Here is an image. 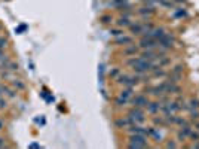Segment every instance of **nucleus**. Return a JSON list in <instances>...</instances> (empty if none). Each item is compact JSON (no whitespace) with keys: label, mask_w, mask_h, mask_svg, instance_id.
I'll use <instances>...</instances> for the list:
<instances>
[{"label":"nucleus","mask_w":199,"mask_h":149,"mask_svg":"<svg viewBox=\"0 0 199 149\" xmlns=\"http://www.w3.org/2000/svg\"><path fill=\"white\" fill-rule=\"evenodd\" d=\"M128 66L132 67L134 72L137 73H146V72H152V70L158 69V64L154 61H150V60H144V58L138 57V58H131L128 60Z\"/></svg>","instance_id":"obj_1"},{"label":"nucleus","mask_w":199,"mask_h":149,"mask_svg":"<svg viewBox=\"0 0 199 149\" xmlns=\"http://www.w3.org/2000/svg\"><path fill=\"white\" fill-rule=\"evenodd\" d=\"M147 136H141V134H131L129 137V148H147Z\"/></svg>","instance_id":"obj_2"},{"label":"nucleus","mask_w":199,"mask_h":149,"mask_svg":"<svg viewBox=\"0 0 199 149\" xmlns=\"http://www.w3.org/2000/svg\"><path fill=\"white\" fill-rule=\"evenodd\" d=\"M128 118L131 121V124H140L144 121V112L141 110V108H135L134 106V109H131L128 112Z\"/></svg>","instance_id":"obj_3"},{"label":"nucleus","mask_w":199,"mask_h":149,"mask_svg":"<svg viewBox=\"0 0 199 149\" xmlns=\"http://www.w3.org/2000/svg\"><path fill=\"white\" fill-rule=\"evenodd\" d=\"M118 82L122 84L123 86L126 88H132V86H135L138 82H140V78L138 76H128V74H122L118 78Z\"/></svg>","instance_id":"obj_4"},{"label":"nucleus","mask_w":199,"mask_h":149,"mask_svg":"<svg viewBox=\"0 0 199 149\" xmlns=\"http://www.w3.org/2000/svg\"><path fill=\"white\" fill-rule=\"evenodd\" d=\"M140 46H141V48H144V49H152V48L159 46V43H158V39L150 37V36H144V37L140 40Z\"/></svg>","instance_id":"obj_5"},{"label":"nucleus","mask_w":199,"mask_h":149,"mask_svg":"<svg viewBox=\"0 0 199 149\" xmlns=\"http://www.w3.org/2000/svg\"><path fill=\"white\" fill-rule=\"evenodd\" d=\"M158 43H159V48H164V49H170L172 48V43H174V37L171 35H164L162 37L158 39Z\"/></svg>","instance_id":"obj_6"},{"label":"nucleus","mask_w":199,"mask_h":149,"mask_svg":"<svg viewBox=\"0 0 199 149\" xmlns=\"http://www.w3.org/2000/svg\"><path fill=\"white\" fill-rule=\"evenodd\" d=\"M149 103H150V102H149V98L146 97V96L138 94L135 97H132V104H134L135 108H147Z\"/></svg>","instance_id":"obj_7"},{"label":"nucleus","mask_w":199,"mask_h":149,"mask_svg":"<svg viewBox=\"0 0 199 149\" xmlns=\"http://www.w3.org/2000/svg\"><path fill=\"white\" fill-rule=\"evenodd\" d=\"M128 133L129 134H141V136H149V128H144V127H140L134 124L132 127L128 128Z\"/></svg>","instance_id":"obj_8"},{"label":"nucleus","mask_w":199,"mask_h":149,"mask_svg":"<svg viewBox=\"0 0 199 149\" xmlns=\"http://www.w3.org/2000/svg\"><path fill=\"white\" fill-rule=\"evenodd\" d=\"M190 133H192V127H190V124H186V125H181V128L178 130V140H184L186 137H189L190 136Z\"/></svg>","instance_id":"obj_9"},{"label":"nucleus","mask_w":199,"mask_h":149,"mask_svg":"<svg viewBox=\"0 0 199 149\" xmlns=\"http://www.w3.org/2000/svg\"><path fill=\"white\" fill-rule=\"evenodd\" d=\"M114 43L116 45H123V46H128L132 43V37L131 36H125V35H120L114 39Z\"/></svg>","instance_id":"obj_10"},{"label":"nucleus","mask_w":199,"mask_h":149,"mask_svg":"<svg viewBox=\"0 0 199 149\" xmlns=\"http://www.w3.org/2000/svg\"><path fill=\"white\" fill-rule=\"evenodd\" d=\"M11 85L17 90V91H23L25 90V84H24L21 79H17V78H12L11 79Z\"/></svg>","instance_id":"obj_11"},{"label":"nucleus","mask_w":199,"mask_h":149,"mask_svg":"<svg viewBox=\"0 0 199 149\" xmlns=\"http://www.w3.org/2000/svg\"><path fill=\"white\" fill-rule=\"evenodd\" d=\"M114 125H116V128H125V127L131 125V121H129L128 116L126 118H119V119L114 121Z\"/></svg>","instance_id":"obj_12"},{"label":"nucleus","mask_w":199,"mask_h":149,"mask_svg":"<svg viewBox=\"0 0 199 149\" xmlns=\"http://www.w3.org/2000/svg\"><path fill=\"white\" fill-rule=\"evenodd\" d=\"M153 122L156 125H160V127H168L170 125V119H168V116H156L153 119Z\"/></svg>","instance_id":"obj_13"},{"label":"nucleus","mask_w":199,"mask_h":149,"mask_svg":"<svg viewBox=\"0 0 199 149\" xmlns=\"http://www.w3.org/2000/svg\"><path fill=\"white\" fill-rule=\"evenodd\" d=\"M147 109L150 113H158L160 110V103L159 102H150V103L147 104Z\"/></svg>","instance_id":"obj_14"},{"label":"nucleus","mask_w":199,"mask_h":149,"mask_svg":"<svg viewBox=\"0 0 199 149\" xmlns=\"http://www.w3.org/2000/svg\"><path fill=\"white\" fill-rule=\"evenodd\" d=\"M129 27H131V31L134 35H143V24H131Z\"/></svg>","instance_id":"obj_15"},{"label":"nucleus","mask_w":199,"mask_h":149,"mask_svg":"<svg viewBox=\"0 0 199 149\" xmlns=\"http://www.w3.org/2000/svg\"><path fill=\"white\" fill-rule=\"evenodd\" d=\"M137 52H138V48L131 43V45H128V48L123 51V54H125V55H135Z\"/></svg>","instance_id":"obj_16"},{"label":"nucleus","mask_w":199,"mask_h":149,"mask_svg":"<svg viewBox=\"0 0 199 149\" xmlns=\"http://www.w3.org/2000/svg\"><path fill=\"white\" fill-rule=\"evenodd\" d=\"M118 25H119V27H129V25H131V21H129V18L120 17L119 21H118Z\"/></svg>","instance_id":"obj_17"},{"label":"nucleus","mask_w":199,"mask_h":149,"mask_svg":"<svg viewBox=\"0 0 199 149\" xmlns=\"http://www.w3.org/2000/svg\"><path fill=\"white\" fill-rule=\"evenodd\" d=\"M138 14L140 15H152V14H154V9L153 8H141V9H138Z\"/></svg>","instance_id":"obj_18"},{"label":"nucleus","mask_w":199,"mask_h":149,"mask_svg":"<svg viewBox=\"0 0 199 149\" xmlns=\"http://www.w3.org/2000/svg\"><path fill=\"white\" fill-rule=\"evenodd\" d=\"M149 136H153L158 142H160V139H162V136H160L159 133L156 131V128H149Z\"/></svg>","instance_id":"obj_19"},{"label":"nucleus","mask_w":199,"mask_h":149,"mask_svg":"<svg viewBox=\"0 0 199 149\" xmlns=\"http://www.w3.org/2000/svg\"><path fill=\"white\" fill-rule=\"evenodd\" d=\"M108 76H110L112 79H118V78L120 76V70L114 67V69H112L110 72H108Z\"/></svg>","instance_id":"obj_20"},{"label":"nucleus","mask_w":199,"mask_h":149,"mask_svg":"<svg viewBox=\"0 0 199 149\" xmlns=\"http://www.w3.org/2000/svg\"><path fill=\"white\" fill-rule=\"evenodd\" d=\"M189 112H190V119L192 121L199 119V109H189Z\"/></svg>","instance_id":"obj_21"},{"label":"nucleus","mask_w":199,"mask_h":149,"mask_svg":"<svg viewBox=\"0 0 199 149\" xmlns=\"http://www.w3.org/2000/svg\"><path fill=\"white\" fill-rule=\"evenodd\" d=\"M114 103H116V106H125L126 103H128V98H125V97H122V96H119V97L116 98V102H114Z\"/></svg>","instance_id":"obj_22"},{"label":"nucleus","mask_w":199,"mask_h":149,"mask_svg":"<svg viewBox=\"0 0 199 149\" xmlns=\"http://www.w3.org/2000/svg\"><path fill=\"white\" fill-rule=\"evenodd\" d=\"M189 109H199V100L198 98H192V100H190Z\"/></svg>","instance_id":"obj_23"},{"label":"nucleus","mask_w":199,"mask_h":149,"mask_svg":"<svg viewBox=\"0 0 199 149\" xmlns=\"http://www.w3.org/2000/svg\"><path fill=\"white\" fill-rule=\"evenodd\" d=\"M100 21H101L102 24H108V23L113 21V17H112V15H102V17L100 18Z\"/></svg>","instance_id":"obj_24"},{"label":"nucleus","mask_w":199,"mask_h":149,"mask_svg":"<svg viewBox=\"0 0 199 149\" xmlns=\"http://www.w3.org/2000/svg\"><path fill=\"white\" fill-rule=\"evenodd\" d=\"M122 97H125V98H128L129 100V97L132 96V88H125L123 91H122V94H120Z\"/></svg>","instance_id":"obj_25"},{"label":"nucleus","mask_w":199,"mask_h":149,"mask_svg":"<svg viewBox=\"0 0 199 149\" xmlns=\"http://www.w3.org/2000/svg\"><path fill=\"white\" fill-rule=\"evenodd\" d=\"M189 137L192 139L193 142H198V140H199V130H196V128H195V131L192 130V133H190V136H189Z\"/></svg>","instance_id":"obj_26"},{"label":"nucleus","mask_w":199,"mask_h":149,"mask_svg":"<svg viewBox=\"0 0 199 149\" xmlns=\"http://www.w3.org/2000/svg\"><path fill=\"white\" fill-rule=\"evenodd\" d=\"M110 33H112L113 36H116V37H118V36L123 35V30H120V29H112V30H110Z\"/></svg>","instance_id":"obj_27"},{"label":"nucleus","mask_w":199,"mask_h":149,"mask_svg":"<svg viewBox=\"0 0 199 149\" xmlns=\"http://www.w3.org/2000/svg\"><path fill=\"white\" fill-rule=\"evenodd\" d=\"M174 17L178 18V17H186V11L184 9H178V11L174 12Z\"/></svg>","instance_id":"obj_28"},{"label":"nucleus","mask_w":199,"mask_h":149,"mask_svg":"<svg viewBox=\"0 0 199 149\" xmlns=\"http://www.w3.org/2000/svg\"><path fill=\"white\" fill-rule=\"evenodd\" d=\"M6 106H8V102H6V98H2V97H0V109H5Z\"/></svg>","instance_id":"obj_29"},{"label":"nucleus","mask_w":199,"mask_h":149,"mask_svg":"<svg viewBox=\"0 0 199 149\" xmlns=\"http://www.w3.org/2000/svg\"><path fill=\"white\" fill-rule=\"evenodd\" d=\"M5 48H6V39L0 37V49H5Z\"/></svg>","instance_id":"obj_30"},{"label":"nucleus","mask_w":199,"mask_h":149,"mask_svg":"<svg viewBox=\"0 0 199 149\" xmlns=\"http://www.w3.org/2000/svg\"><path fill=\"white\" fill-rule=\"evenodd\" d=\"M181 72H183L181 66H177V67H175V69H174V70H172L171 73H180V74H181Z\"/></svg>","instance_id":"obj_31"},{"label":"nucleus","mask_w":199,"mask_h":149,"mask_svg":"<svg viewBox=\"0 0 199 149\" xmlns=\"http://www.w3.org/2000/svg\"><path fill=\"white\" fill-rule=\"evenodd\" d=\"M166 148H177V143H174V142H168V143H166Z\"/></svg>","instance_id":"obj_32"},{"label":"nucleus","mask_w":199,"mask_h":149,"mask_svg":"<svg viewBox=\"0 0 199 149\" xmlns=\"http://www.w3.org/2000/svg\"><path fill=\"white\" fill-rule=\"evenodd\" d=\"M190 148H192V149H195V148H199V140H198V142H193V145H192Z\"/></svg>","instance_id":"obj_33"},{"label":"nucleus","mask_w":199,"mask_h":149,"mask_svg":"<svg viewBox=\"0 0 199 149\" xmlns=\"http://www.w3.org/2000/svg\"><path fill=\"white\" fill-rule=\"evenodd\" d=\"M0 148H5V140L0 137Z\"/></svg>","instance_id":"obj_34"},{"label":"nucleus","mask_w":199,"mask_h":149,"mask_svg":"<svg viewBox=\"0 0 199 149\" xmlns=\"http://www.w3.org/2000/svg\"><path fill=\"white\" fill-rule=\"evenodd\" d=\"M195 128H196V130H199V119L195 121Z\"/></svg>","instance_id":"obj_35"},{"label":"nucleus","mask_w":199,"mask_h":149,"mask_svg":"<svg viewBox=\"0 0 199 149\" xmlns=\"http://www.w3.org/2000/svg\"><path fill=\"white\" fill-rule=\"evenodd\" d=\"M5 57V52H3V49H0V60Z\"/></svg>","instance_id":"obj_36"},{"label":"nucleus","mask_w":199,"mask_h":149,"mask_svg":"<svg viewBox=\"0 0 199 149\" xmlns=\"http://www.w3.org/2000/svg\"><path fill=\"white\" fill-rule=\"evenodd\" d=\"M175 3H186V0H174Z\"/></svg>","instance_id":"obj_37"},{"label":"nucleus","mask_w":199,"mask_h":149,"mask_svg":"<svg viewBox=\"0 0 199 149\" xmlns=\"http://www.w3.org/2000/svg\"><path fill=\"white\" fill-rule=\"evenodd\" d=\"M3 125H5V124H3V121H0V131L3 130Z\"/></svg>","instance_id":"obj_38"}]
</instances>
